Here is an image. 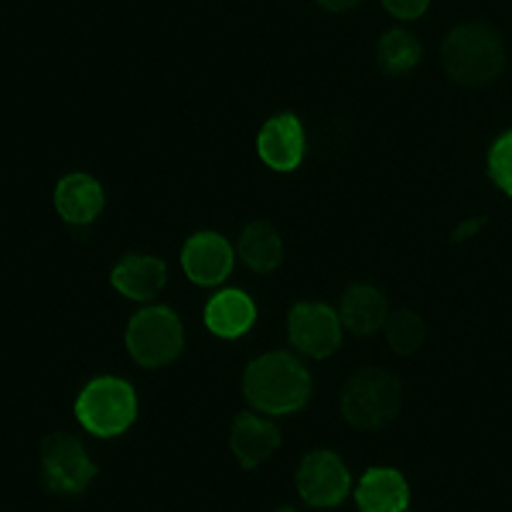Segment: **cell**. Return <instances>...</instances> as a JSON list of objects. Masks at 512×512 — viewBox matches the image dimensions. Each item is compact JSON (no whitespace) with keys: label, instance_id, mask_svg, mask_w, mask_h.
Here are the masks:
<instances>
[{"label":"cell","instance_id":"cell-2","mask_svg":"<svg viewBox=\"0 0 512 512\" xmlns=\"http://www.w3.org/2000/svg\"><path fill=\"white\" fill-rule=\"evenodd\" d=\"M123 349L137 369H164L185 349V321L168 304H147L130 315Z\"/></svg>","mask_w":512,"mask_h":512},{"label":"cell","instance_id":"cell-18","mask_svg":"<svg viewBox=\"0 0 512 512\" xmlns=\"http://www.w3.org/2000/svg\"><path fill=\"white\" fill-rule=\"evenodd\" d=\"M379 62L386 65V72L393 76H410L420 62V45L417 35L407 28H390L379 38Z\"/></svg>","mask_w":512,"mask_h":512},{"label":"cell","instance_id":"cell-9","mask_svg":"<svg viewBox=\"0 0 512 512\" xmlns=\"http://www.w3.org/2000/svg\"><path fill=\"white\" fill-rule=\"evenodd\" d=\"M41 482L59 495H86L99 482V461L79 441H55L41 454Z\"/></svg>","mask_w":512,"mask_h":512},{"label":"cell","instance_id":"cell-4","mask_svg":"<svg viewBox=\"0 0 512 512\" xmlns=\"http://www.w3.org/2000/svg\"><path fill=\"white\" fill-rule=\"evenodd\" d=\"M444 69L461 82H492L502 69V45L485 24H454L441 41Z\"/></svg>","mask_w":512,"mask_h":512},{"label":"cell","instance_id":"cell-20","mask_svg":"<svg viewBox=\"0 0 512 512\" xmlns=\"http://www.w3.org/2000/svg\"><path fill=\"white\" fill-rule=\"evenodd\" d=\"M379 4H383V11L390 14L393 21H417L431 11L434 0H379Z\"/></svg>","mask_w":512,"mask_h":512},{"label":"cell","instance_id":"cell-3","mask_svg":"<svg viewBox=\"0 0 512 512\" xmlns=\"http://www.w3.org/2000/svg\"><path fill=\"white\" fill-rule=\"evenodd\" d=\"M76 420L93 437H120L137 424V390L120 376H93L76 393Z\"/></svg>","mask_w":512,"mask_h":512},{"label":"cell","instance_id":"cell-21","mask_svg":"<svg viewBox=\"0 0 512 512\" xmlns=\"http://www.w3.org/2000/svg\"><path fill=\"white\" fill-rule=\"evenodd\" d=\"M315 7H321L325 14H345V11H352L359 0H311Z\"/></svg>","mask_w":512,"mask_h":512},{"label":"cell","instance_id":"cell-7","mask_svg":"<svg viewBox=\"0 0 512 512\" xmlns=\"http://www.w3.org/2000/svg\"><path fill=\"white\" fill-rule=\"evenodd\" d=\"M400 390L383 373H362L338 393V417L349 427H379L393 417Z\"/></svg>","mask_w":512,"mask_h":512},{"label":"cell","instance_id":"cell-10","mask_svg":"<svg viewBox=\"0 0 512 512\" xmlns=\"http://www.w3.org/2000/svg\"><path fill=\"white\" fill-rule=\"evenodd\" d=\"M168 284L164 260L151 250H130L120 253L110 267V287L113 294L130 304H154V297Z\"/></svg>","mask_w":512,"mask_h":512},{"label":"cell","instance_id":"cell-12","mask_svg":"<svg viewBox=\"0 0 512 512\" xmlns=\"http://www.w3.org/2000/svg\"><path fill=\"white\" fill-rule=\"evenodd\" d=\"M280 444L277 427L270 424L267 414H256V410H246L233 420L229 427V454L243 472H260L274 461Z\"/></svg>","mask_w":512,"mask_h":512},{"label":"cell","instance_id":"cell-1","mask_svg":"<svg viewBox=\"0 0 512 512\" xmlns=\"http://www.w3.org/2000/svg\"><path fill=\"white\" fill-rule=\"evenodd\" d=\"M246 407L267 417H294L311 396V373L291 352L253 355L243 369Z\"/></svg>","mask_w":512,"mask_h":512},{"label":"cell","instance_id":"cell-17","mask_svg":"<svg viewBox=\"0 0 512 512\" xmlns=\"http://www.w3.org/2000/svg\"><path fill=\"white\" fill-rule=\"evenodd\" d=\"M284 236L274 226H250L236 243V256L253 274H274L284 263Z\"/></svg>","mask_w":512,"mask_h":512},{"label":"cell","instance_id":"cell-14","mask_svg":"<svg viewBox=\"0 0 512 512\" xmlns=\"http://www.w3.org/2000/svg\"><path fill=\"white\" fill-rule=\"evenodd\" d=\"M202 321L212 335L222 342H239V338L250 335L256 325V301L250 291L243 287H219L216 294L205 301Z\"/></svg>","mask_w":512,"mask_h":512},{"label":"cell","instance_id":"cell-19","mask_svg":"<svg viewBox=\"0 0 512 512\" xmlns=\"http://www.w3.org/2000/svg\"><path fill=\"white\" fill-rule=\"evenodd\" d=\"M489 171H492V181L499 185V192H506L512 198V130L495 137V144L489 151Z\"/></svg>","mask_w":512,"mask_h":512},{"label":"cell","instance_id":"cell-22","mask_svg":"<svg viewBox=\"0 0 512 512\" xmlns=\"http://www.w3.org/2000/svg\"><path fill=\"white\" fill-rule=\"evenodd\" d=\"M280 512H291V509H280Z\"/></svg>","mask_w":512,"mask_h":512},{"label":"cell","instance_id":"cell-6","mask_svg":"<svg viewBox=\"0 0 512 512\" xmlns=\"http://www.w3.org/2000/svg\"><path fill=\"white\" fill-rule=\"evenodd\" d=\"M294 489L304 506H311L318 512L338 509L345 499H349V489H352L349 465H345L335 451L304 454L301 465H297V472H294Z\"/></svg>","mask_w":512,"mask_h":512},{"label":"cell","instance_id":"cell-8","mask_svg":"<svg viewBox=\"0 0 512 512\" xmlns=\"http://www.w3.org/2000/svg\"><path fill=\"white\" fill-rule=\"evenodd\" d=\"M236 260L239 256L226 236L212 233V229H202V233L188 236V243L181 246L178 267H181V277L192 287H219L233 277Z\"/></svg>","mask_w":512,"mask_h":512},{"label":"cell","instance_id":"cell-11","mask_svg":"<svg viewBox=\"0 0 512 512\" xmlns=\"http://www.w3.org/2000/svg\"><path fill=\"white\" fill-rule=\"evenodd\" d=\"M256 158L263 168L274 175H294L308 158V140H304V127L294 113H277L260 127L256 134Z\"/></svg>","mask_w":512,"mask_h":512},{"label":"cell","instance_id":"cell-16","mask_svg":"<svg viewBox=\"0 0 512 512\" xmlns=\"http://www.w3.org/2000/svg\"><path fill=\"white\" fill-rule=\"evenodd\" d=\"M342 321L352 335H376L386 328V321L393 318V304L379 287L373 284H359L342 297Z\"/></svg>","mask_w":512,"mask_h":512},{"label":"cell","instance_id":"cell-13","mask_svg":"<svg viewBox=\"0 0 512 512\" xmlns=\"http://www.w3.org/2000/svg\"><path fill=\"white\" fill-rule=\"evenodd\" d=\"M52 202H55V212H59L62 226L89 229L103 216L106 195L96 175H89V171H69V175H62L59 185H55Z\"/></svg>","mask_w":512,"mask_h":512},{"label":"cell","instance_id":"cell-15","mask_svg":"<svg viewBox=\"0 0 512 512\" xmlns=\"http://www.w3.org/2000/svg\"><path fill=\"white\" fill-rule=\"evenodd\" d=\"M410 499H414L410 482L390 465L366 468L355 482V509L359 512H407Z\"/></svg>","mask_w":512,"mask_h":512},{"label":"cell","instance_id":"cell-5","mask_svg":"<svg viewBox=\"0 0 512 512\" xmlns=\"http://www.w3.org/2000/svg\"><path fill=\"white\" fill-rule=\"evenodd\" d=\"M284 332L291 338V345L304 359H328L345 338V321L342 311L332 308L325 301H297L287 311Z\"/></svg>","mask_w":512,"mask_h":512}]
</instances>
